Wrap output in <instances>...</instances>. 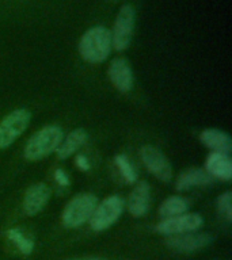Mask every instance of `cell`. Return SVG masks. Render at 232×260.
<instances>
[{"label":"cell","instance_id":"cell-13","mask_svg":"<svg viewBox=\"0 0 232 260\" xmlns=\"http://www.w3.org/2000/svg\"><path fill=\"white\" fill-rule=\"evenodd\" d=\"M207 172L212 178H217L220 180H231L232 178V160L229 154L211 152L205 161Z\"/></svg>","mask_w":232,"mask_h":260},{"label":"cell","instance_id":"cell-10","mask_svg":"<svg viewBox=\"0 0 232 260\" xmlns=\"http://www.w3.org/2000/svg\"><path fill=\"white\" fill-rule=\"evenodd\" d=\"M52 195L50 187H48L45 183H34L28 187L23 197V211L24 214L33 215L38 214L49 202Z\"/></svg>","mask_w":232,"mask_h":260},{"label":"cell","instance_id":"cell-6","mask_svg":"<svg viewBox=\"0 0 232 260\" xmlns=\"http://www.w3.org/2000/svg\"><path fill=\"white\" fill-rule=\"evenodd\" d=\"M136 11L130 4H124L117 14L111 30V45L118 52L129 48L133 37Z\"/></svg>","mask_w":232,"mask_h":260},{"label":"cell","instance_id":"cell-5","mask_svg":"<svg viewBox=\"0 0 232 260\" xmlns=\"http://www.w3.org/2000/svg\"><path fill=\"white\" fill-rule=\"evenodd\" d=\"M124 211V199L118 195H110L98 203L90 218V226L95 232L109 229L117 222Z\"/></svg>","mask_w":232,"mask_h":260},{"label":"cell","instance_id":"cell-4","mask_svg":"<svg viewBox=\"0 0 232 260\" xmlns=\"http://www.w3.org/2000/svg\"><path fill=\"white\" fill-rule=\"evenodd\" d=\"M32 121L27 109H16L0 121V149H7L24 133Z\"/></svg>","mask_w":232,"mask_h":260},{"label":"cell","instance_id":"cell-21","mask_svg":"<svg viewBox=\"0 0 232 260\" xmlns=\"http://www.w3.org/2000/svg\"><path fill=\"white\" fill-rule=\"evenodd\" d=\"M54 176H56V180L59 182V184H61V186L65 187L69 184V179H68V176H67V174H65V171L56 170V172H54Z\"/></svg>","mask_w":232,"mask_h":260},{"label":"cell","instance_id":"cell-12","mask_svg":"<svg viewBox=\"0 0 232 260\" xmlns=\"http://www.w3.org/2000/svg\"><path fill=\"white\" fill-rule=\"evenodd\" d=\"M151 206V188L150 184L147 182L137 183L134 188L132 190L128 199V209L130 214L140 218L142 215H146L150 210Z\"/></svg>","mask_w":232,"mask_h":260},{"label":"cell","instance_id":"cell-22","mask_svg":"<svg viewBox=\"0 0 232 260\" xmlns=\"http://www.w3.org/2000/svg\"><path fill=\"white\" fill-rule=\"evenodd\" d=\"M76 166L80 168L81 171H89L90 170V162L87 160L84 154H79L76 157Z\"/></svg>","mask_w":232,"mask_h":260},{"label":"cell","instance_id":"cell-19","mask_svg":"<svg viewBox=\"0 0 232 260\" xmlns=\"http://www.w3.org/2000/svg\"><path fill=\"white\" fill-rule=\"evenodd\" d=\"M115 162H117V167L120 172H121L122 178L125 179L128 183H134L137 180V175H136V171L132 167V162L128 160L125 154H118L115 156Z\"/></svg>","mask_w":232,"mask_h":260},{"label":"cell","instance_id":"cell-23","mask_svg":"<svg viewBox=\"0 0 232 260\" xmlns=\"http://www.w3.org/2000/svg\"><path fill=\"white\" fill-rule=\"evenodd\" d=\"M68 260H106L103 257H97V256H89V257H76V259H68Z\"/></svg>","mask_w":232,"mask_h":260},{"label":"cell","instance_id":"cell-2","mask_svg":"<svg viewBox=\"0 0 232 260\" xmlns=\"http://www.w3.org/2000/svg\"><path fill=\"white\" fill-rule=\"evenodd\" d=\"M64 138L63 129L56 125L45 126L34 133L26 142L23 156L28 161H38L56 152Z\"/></svg>","mask_w":232,"mask_h":260},{"label":"cell","instance_id":"cell-16","mask_svg":"<svg viewBox=\"0 0 232 260\" xmlns=\"http://www.w3.org/2000/svg\"><path fill=\"white\" fill-rule=\"evenodd\" d=\"M85 141H87V132L84 129L72 130L67 137L63 138L59 149L56 150L57 157L60 158V160L68 158L69 156L76 153L77 150L84 145Z\"/></svg>","mask_w":232,"mask_h":260},{"label":"cell","instance_id":"cell-3","mask_svg":"<svg viewBox=\"0 0 232 260\" xmlns=\"http://www.w3.org/2000/svg\"><path fill=\"white\" fill-rule=\"evenodd\" d=\"M98 203L99 202L97 197L90 192H83L73 197L63 211L61 219L64 226L75 229L90 221Z\"/></svg>","mask_w":232,"mask_h":260},{"label":"cell","instance_id":"cell-15","mask_svg":"<svg viewBox=\"0 0 232 260\" xmlns=\"http://www.w3.org/2000/svg\"><path fill=\"white\" fill-rule=\"evenodd\" d=\"M212 183V176L207 171L199 170V168H190V170L183 171L179 175L177 182H175V188L178 191L190 190L193 187L208 186Z\"/></svg>","mask_w":232,"mask_h":260},{"label":"cell","instance_id":"cell-20","mask_svg":"<svg viewBox=\"0 0 232 260\" xmlns=\"http://www.w3.org/2000/svg\"><path fill=\"white\" fill-rule=\"evenodd\" d=\"M217 207L221 217L225 218V221L231 222L232 221V194L231 191H225L217 199Z\"/></svg>","mask_w":232,"mask_h":260},{"label":"cell","instance_id":"cell-11","mask_svg":"<svg viewBox=\"0 0 232 260\" xmlns=\"http://www.w3.org/2000/svg\"><path fill=\"white\" fill-rule=\"evenodd\" d=\"M109 79L120 92H129L133 87V71L124 57L114 58L109 65Z\"/></svg>","mask_w":232,"mask_h":260},{"label":"cell","instance_id":"cell-8","mask_svg":"<svg viewBox=\"0 0 232 260\" xmlns=\"http://www.w3.org/2000/svg\"><path fill=\"white\" fill-rule=\"evenodd\" d=\"M140 156L144 166L155 178L160 182L168 183L172 179V167L170 160L164 154L152 145L142 146L140 149Z\"/></svg>","mask_w":232,"mask_h":260},{"label":"cell","instance_id":"cell-17","mask_svg":"<svg viewBox=\"0 0 232 260\" xmlns=\"http://www.w3.org/2000/svg\"><path fill=\"white\" fill-rule=\"evenodd\" d=\"M189 201L182 197H170L164 199L162 205L159 206V215L164 218H171L177 215L185 214L189 211Z\"/></svg>","mask_w":232,"mask_h":260},{"label":"cell","instance_id":"cell-18","mask_svg":"<svg viewBox=\"0 0 232 260\" xmlns=\"http://www.w3.org/2000/svg\"><path fill=\"white\" fill-rule=\"evenodd\" d=\"M7 237L14 245L18 248V251L23 255H30L34 251V240L28 237L19 228H11L7 231Z\"/></svg>","mask_w":232,"mask_h":260},{"label":"cell","instance_id":"cell-14","mask_svg":"<svg viewBox=\"0 0 232 260\" xmlns=\"http://www.w3.org/2000/svg\"><path fill=\"white\" fill-rule=\"evenodd\" d=\"M199 140L204 145L217 153L229 154L232 149V141L229 134L219 129H205L199 134Z\"/></svg>","mask_w":232,"mask_h":260},{"label":"cell","instance_id":"cell-9","mask_svg":"<svg viewBox=\"0 0 232 260\" xmlns=\"http://www.w3.org/2000/svg\"><path fill=\"white\" fill-rule=\"evenodd\" d=\"M213 241V236L209 233H198V232H189L181 235L167 236V247L181 253H191V252L201 251Z\"/></svg>","mask_w":232,"mask_h":260},{"label":"cell","instance_id":"cell-1","mask_svg":"<svg viewBox=\"0 0 232 260\" xmlns=\"http://www.w3.org/2000/svg\"><path fill=\"white\" fill-rule=\"evenodd\" d=\"M111 31L105 26H94L81 36L79 54L90 64H101L111 52Z\"/></svg>","mask_w":232,"mask_h":260},{"label":"cell","instance_id":"cell-7","mask_svg":"<svg viewBox=\"0 0 232 260\" xmlns=\"http://www.w3.org/2000/svg\"><path fill=\"white\" fill-rule=\"evenodd\" d=\"M204 225L202 215L198 213H185V214L164 218L156 225V232L164 236L181 235L189 232H197Z\"/></svg>","mask_w":232,"mask_h":260}]
</instances>
